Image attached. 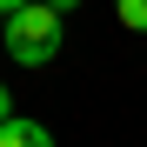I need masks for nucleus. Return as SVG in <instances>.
I'll return each instance as SVG.
<instances>
[{
	"label": "nucleus",
	"mask_w": 147,
	"mask_h": 147,
	"mask_svg": "<svg viewBox=\"0 0 147 147\" xmlns=\"http://www.w3.org/2000/svg\"><path fill=\"white\" fill-rule=\"evenodd\" d=\"M60 7H47V0H27L20 13H7L0 20V40H7V54L20 60V67H47L60 54Z\"/></svg>",
	"instance_id": "obj_1"
},
{
	"label": "nucleus",
	"mask_w": 147,
	"mask_h": 147,
	"mask_svg": "<svg viewBox=\"0 0 147 147\" xmlns=\"http://www.w3.org/2000/svg\"><path fill=\"white\" fill-rule=\"evenodd\" d=\"M0 147H54V134L40 127V120H0Z\"/></svg>",
	"instance_id": "obj_2"
},
{
	"label": "nucleus",
	"mask_w": 147,
	"mask_h": 147,
	"mask_svg": "<svg viewBox=\"0 0 147 147\" xmlns=\"http://www.w3.org/2000/svg\"><path fill=\"white\" fill-rule=\"evenodd\" d=\"M114 13H120L127 34H147V0H114Z\"/></svg>",
	"instance_id": "obj_3"
},
{
	"label": "nucleus",
	"mask_w": 147,
	"mask_h": 147,
	"mask_svg": "<svg viewBox=\"0 0 147 147\" xmlns=\"http://www.w3.org/2000/svg\"><path fill=\"white\" fill-rule=\"evenodd\" d=\"M0 120H13V94H7V80H0Z\"/></svg>",
	"instance_id": "obj_4"
},
{
	"label": "nucleus",
	"mask_w": 147,
	"mask_h": 147,
	"mask_svg": "<svg viewBox=\"0 0 147 147\" xmlns=\"http://www.w3.org/2000/svg\"><path fill=\"white\" fill-rule=\"evenodd\" d=\"M20 7H27V0H0V20H7V13H20Z\"/></svg>",
	"instance_id": "obj_5"
},
{
	"label": "nucleus",
	"mask_w": 147,
	"mask_h": 147,
	"mask_svg": "<svg viewBox=\"0 0 147 147\" xmlns=\"http://www.w3.org/2000/svg\"><path fill=\"white\" fill-rule=\"evenodd\" d=\"M47 7H60V13H74V7H80V0H47Z\"/></svg>",
	"instance_id": "obj_6"
}]
</instances>
